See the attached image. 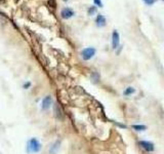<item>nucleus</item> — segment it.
Listing matches in <instances>:
<instances>
[{
  "instance_id": "8",
  "label": "nucleus",
  "mask_w": 164,
  "mask_h": 154,
  "mask_svg": "<svg viewBox=\"0 0 164 154\" xmlns=\"http://www.w3.org/2000/svg\"><path fill=\"white\" fill-rule=\"evenodd\" d=\"M132 128L136 129L137 131H146V129H147V126H142V124H134V126H132Z\"/></svg>"
},
{
  "instance_id": "5",
  "label": "nucleus",
  "mask_w": 164,
  "mask_h": 154,
  "mask_svg": "<svg viewBox=\"0 0 164 154\" xmlns=\"http://www.w3.org/2000/svg\"><path fill=\"white\" fill-rule=\"evenodd\" d=\"M61 15H62L63 19L68 20V19H70V18H72L73 15H74V12H73V9H71L70 7H65V8L62 9Z\"/></svg>"
},
{
  "instance_id": "2",
  "label": "nucleus",
  "mask_w": 164,
  "mask_h": 154,
  "mask_svg": "<svg viewBox=\"0 0 164 154\" xmlns=\"http://www.w3.org/2000/svg\"><path fill=\"white\" fill-rule=\"evenodd\" d=\"M94 53H96V50L94 47H86L81 51L82 59L85 60V61H88V60H90L94 57Z\"/></svg>"
},
{
  "instance_id": "12",
  "label": "nucleus",
  "mask_w": 164,
  "mask_h": 154,
  "mask_svg": "<svg viewBox=\"0 0 164 154\" xmlns=\"http://www.w3.org/2000/svg\"><path fill=\"white\" fill-rule=\"evenodd\" d=\"M99 78V74H97V72H94V73L91 74V79L94 80V82H97Z\"/></svg>"
},
{
  "instance_id": "9",
  "label": "nucleus",
  "mask_w": 164,
  "mask_h": 154,
  "mask_svg": "<svg viewBox=\"0 0 164 154\" xmlns=\"http://www.w3.org/2000/svg\"><path fill=\"white\" fill-rule=\"evenodd\" d=\"M134 91H136V90H134V88H125V91H123V95L127 97V96L132 95V93H134Z\"/></svg>"
},
{
  "instance_id": "4",
  "label": "nucleus",
  "mask_w": 164,
  "mask_h": 154,
  "mask_svg": "<svg viewBox=\"0 0 164 154\" xmlns=\"http://www.w3.org/2000/svg\"><path fill=\"white\" fill-rule=\"evenodd\" d=\"M52 97L46 96L41 102V109L42 110H47V109H49V107L52 106Z\"/></svg>"
},
{
  "instance_id": "6",
  "label": "nucleus",
  "mask_w": 164,
  "mask_h": 154,
  "mask_svg": "<svg viewBox=\"0 0 164 154\" xmlns=\"http://www.w3.org/2000/svg\"><path fill=\"white\" fill-rule=\"evenodd\" d=\"M119 38H120V36H119V33L117 32L116 30L113 31V34H112V46L114 50H116L117 47L119 46Z\"/></svg>"
},
{
  "instance_id": "13",
  "label": "nucleus",
  "mask_w": 164,
  "mask_h": 154,
  "mask_svg": "<svg viewBox=\"0 0 164 154\" xmlns=\"http://www.w3.org/2000/svg\"><path fill=\"white\" fill-rule=\"evenodd\" d=\"M96 12H97V7H96V6H91V7H89V9H88V15H92Z\"/></svg>"
},
{
  "instance_id": "11",
  "label": "nucleus",
  "mask_w": 164,
  "mask_h": 154,
  "mask_svg": "<svg viewBox=\"0 0 164 154\" xmlns=\"http://www.w3.org/2000/svg\"><path fill=\"white\" fill-rule=\"evenodd\" d=\"M59 148H60V142H55L54 144V146L50 148V153L54 154L55 152H57V150Z\"/></svg>"
},
{
  "instance_id": "17",
  "label": "nucleus",
  "mask_w": 164,
  "mask_h": 154,
  "mask_svg": "<svg viewBox=\"0 0 164 154\" xmlns=\"http://www.w3.org/2000/svg\"><path fill=\"white\" fill-rule=\"evenodd\" d=\"M64 1H68V0H64Z\"/></svg>"
},
{
  "instance_id": "15",
  "label": "nucleus",
  "mask_w": 164,
  "mask_h": 154,
  "mask_svg": "<svg viewBox=\"0 0 164 154\" xmlns=\"http://www.w3.org/2000/svg\"><path fill=\"white\" fill-rule=\"evenodd\" d=\"M94 4H96V5L99 6V7L103 6V2H102L101 0H94Z\"/></svg>"
},
{
  "instance_id": "16",
  "label": "nucleus",
  "mask_w": 164,
  "mask_h": 154,
  "mask_svg": "<svg viewBox=\"0 0 164 154\" xmlns=\"http://www.w3.org/2000/svg\"><path fill=\"white\" fill-rule=\"evenodd\" d=\"M30 85H31V84H30V83H29V82H28V83L24 84V88H29V86H30Z\"/></svg>"
},
{
  "instance_id": "14",
  "label": "nucleus",
  "mask_w": 164,
  "mask_h": 154,
  "mask_svg": "<svg viewBox=\"0 0 164 154\" xmlns=\"http://www.w3.org/2000/svg\"><path fill=\"white\" fill-rule=\"evenodd\" d=\"M144 2H145L147 5H152L153 3H155L156 2V0H143Z\"/></svg>"
},
{
  "instance_id": "7",
  "label": "nucleus",
  "mask_w": 164,
  "mask_h": 154,
  "mask_svg": "<svg viewBox=\"0 0 164 154\" xmlns=\"http://www.w3.org/2000/svg\"><path fill=\"white\" fill-rule=\"evenodd\" d=\"M96 23L97 27H104L106 25V18L103 15H99L97 17Z\"/></svg>"
},
{
  "instance_id": "1",
  "label": "nucleus",
  "mask_w": 164,
  "mask_h": 154,
  "mask_svg": "<svg viewBox=\"0 0 164 154\" xmlns=\"http://www.w3.org/2000/svg\"><path fill=\"white\" fill-rule=\"evenodd\" d=\"M41 150V144L35 138H32L31 140H29L28 142V151L31 153H37Z\"/></svg>"
},
{
  "instance_id": "3",
  "label": "nucleus",
  "mask_w": 164,
  "mask_h": 154,
  "mask_svg": "<svg viewBox=\"0 0 164 154\" xmlns=\"http://www.w3.org/2000/svg\"><path fill=\"white\" fill-rule=\"evenodd\" d=\"M139 145L141 146V148H143L144 150L147 151V152H153L155 149L154 144H153L152 142H149V141H139Z\"/></svg>"
},
{
  "instance_id": "10",
  "label": "nucleus",
  "mask_w": 164,
  "mask_h": 154,
  "mask_svg": "<svg viewBox=\"0 0 164 154\" xmlns=\"http://www.w3.org/2000/svg\"><path fill=\"white\" fill-rule=\"evenodd\" d=\"M54 113H55V116H57V118H62V110L60 109V107L57 106V105H54Z\"/></svg>"
}]
</instances>
